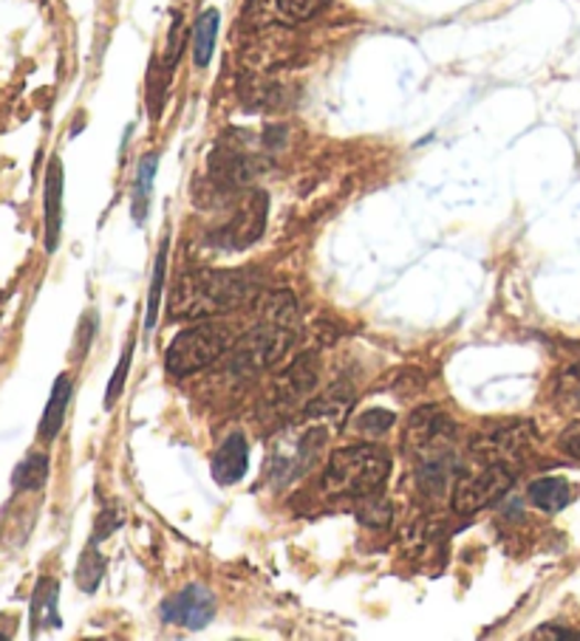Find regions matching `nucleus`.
<instances>
[{
    "mask_svg": "<svg viewBox=\"0 0 580 641\" xmlns=\"http://www.w3.org/2000/svg\"><path fill=\"white\" fill-rule=\"evenodd\" d=\"M253 294L255 283L249 274L202 269V272H190L179 280L173 300H170V312L182 319L216 317V314L233 312L238 305L249 303Z\"/></svg>",
    "mask_w": 580,
    "mask_h": 641,
    "instance_id": "1",
    "label": "nucleus"
},
{
    "mask_svg": "<svg viewBox=\"0 0 580 641\" xmlns=\"http://www.w3.org/2000/svg\"><path fill=\"white\" fill-rule=\"evenodd\" d=\"M391 472V455L377 444H352L329 458L323 489L337 498H368L383 489Z\"/></svg>",
    "mask_w": 580,
    "mask_h": 641,
    "instance_id": "2",
    "label": "nucleus"
},
{
    "mask_svg": "<svg viewBox=\"0 0 580 641\" xmlns=\"http://www.w3.org/2000/svg\"><path fill=\"white\" fill-rule=\"evenodd\" d=\"M227 348L229 330L224 328V325L216 323L193 325V328L182 330V334L168 345L164 365H168V373L190 376L216 362Z\"/></svg>",
    "mask_w": 580,
    "mask_h": 641,
    "instance_id": "3",
    "label": "nucleus"
},
{
    "mask_svg": "<svg viewBox=\"0 0 580 641\" xmlns=\"http://www.w3.org/2000/svg\"><path fill=\"white\" fill-rule=\"evenodd\" d=\"M513 486V472L502 460H487L484 469L479 472H468L459 478L457 489H453V509L459 514H473L493 500L502 498Z\"/></svg>",
    "mask_w": 580,
    "mask_h": 641,
    "instance_id": "4",
    "label": "nucleus"
},
{
    "mask_svg": "<svg viewBox=\"0 0 580 641\" xmlns=\"http://www.w3.org/2000/svg\"><path fill=\"white\" fill-rule=\"evenodd\" d=\"M292 345L294 330L287 328L283 323H278V319H272V323L255 328L253 334H247V337L241 339L235 359H238V365H244V368L249 370H264L281 362Z\"/></svg>",
    "mask_w": 580,
    "mask_h": 641,
    "instance_id": "5",
    "label": "nucleus"
},
{
    "mask_svg": "<svg viewBox=\"0 0 580 641\" xmlns=\"http://www.w3.org/2000/svg\"><path fill=\"white\" fill-rule=\"evenodd\" d=\"M162 616L164 622L179 624V628L202 630L216 616V599L204 585H190L162 605Z\"/></svg>",
    "mask_w": 580,
    "mask_h": 641,
    "instance_id": "6",
    "label": "nucleus"
},
{
    "mask_svg": "<svg viewBox=\"0 0 580 641\" xmlns=\"http://www.w3.org/2000/svg\"><path fill=\"white\" fill-rule=\"evenodd\" d=\"M267 209L269 198L264 193H249L241 202L238 213L233 215V220L224 229V240H227L233 249L249 247L253 240L261 238L264 224H267Z\"/></svg>",
    "mask_w": 580,
    "mask_h": 641,
    "instance_id": "7",
    "label": "nucleus"
},
{
    "mask_svg": "<svg viewBox=\"0 0 580 641\" xmlns=\"http://www.w3.org/2000/svg\"><path fill=\"white\" fill-rule=\"evenodd\" d=\"M249 467V444L241 433H233L224 441L218 453L213 455V478L216 484L229 486L235 480H241Z\"/></svg>",
    "mask_w": 580,
    "mask_h": 641,
    "instance_id": "8",
    "label": "nucleus"
},
{
    "mask_svg": "<svg viewBox=\"0 0 580 641\" xmlns=\"http://www.w3.org/2000/svg\"><path fill=\"white\" fill-rule=\"evenodd\" d=\"M60 224H63V164L52 159L46 175V249L54 252L60 240Z\"/></svg>",
    "mask_w": 580,
    "mask_h": 641,
    "instance_id": "9",
    "label": "nucleus"
},
{
    "mask_svg": "<svg viewBox=\"0 0 580 641\" xmlns=\"http://www.w3.org/2000/svg\"><path fill=\"white\" fill-rule=\"evenodd\" d=\"M326 3L329 0H255V7L264 9V14H269L278 23H287V26L314 18Z\"/></svg>",
    "mask_w": 580,
    "mask_h": 641,
    "instance_id": "10",
    "label": "nucleus"
},
{
    "mask_svg": "<svg viewBox=\"0 0 580 641\" xmlns=\"http://www.w3.org/2000/svg\"><path fill=\"white\" fill-rule=\"evenodd\" d=\"M72 402V379L66 373L60 376L52 388V399L46 404V413H43V422H40V438L52 441L60 433L63 422H66V410Z\"/></svg>",
    "mask_w": 580,
    "mask_h": 641,
    "instance_id": "11",
    "label": "nucleus"
},
{
    "mask_svg": "<svg viewBox=\"0 0 580 641\" xmlns=\"http://www.w3.org/2000/svg\"><path fill=\"white\" fill-rule=\"evenodd\" d=\"M569 498H572V489H569V484L563 478H541L529 486V500L541 512H561L563 506L569 503Z\"/></svg>",
    "mask_w": 580,
    "mask_h": 641,
    "instance_id": "12",
    "label": "nucleus"
},
{
    "mask_svg": "<svg viewBox=\"0 0 580 641\" xmlns=\"http://www.w3.org/2000/svg\"><path fill=\"white\" fill-rule=\"evenodd\" d=\"M57 583L54 579H40L37 588L32 594V624L34 630L40 628H60L57 616Z\"/></svg>",
    "mask_w": 580,
    "mask_h": 641,
    "instance_id": "13",
    "label": "nucleus"
},
{
    "mask_svg": "<svg viewBox=\"0 0 580 641\" xmlns=\"http://www.w3.org/2000/svg\"><path fill=\"white\" fill-rule=\"evenodd\" d=\"M216 34L218 12L216 9H207V12L198 14L196 29H193V63H196V68H207L210 65L213 48H216Z\"/></svg>",
    "mask_w": 580,
    "mask_h": 641,
    "instance_id": "14",
    "label": "nucleus"
},
{
    "mask_svg": "<svg viewBox=\"0 0 580 641\" xmlns=\"http://www.w3.org/2000/svg\"><path fill=\"white\" fill-rule=\"evenodd\" d=\"M157 167H159V156H144L142 164H139L137 173V184H133V198H131V209H133V220L142 224L144 215H148V204H150V189H153V178H157Z\"/></svg>",
    "mask_w": 580,
    "mask_h": 641,
    "instance_id": "15",
    "label": "nucleus"
},
{
    "mask_svg": "<svg viewBox=\"0 0 580 641\" xmlns=\"http://www.w3.org/2000/svg\"><path fill=\"white\" fill-rule=\"evenodd\" d=\"M49 478V455L43 453H32L12 475L14 489H26V492H34L40 486L46 484Z\"/></svg>",
    "mask_w": 580,
    "mask_h": 641,
    "instance_id": "16",
    "label": "nucleus"
},
{
    "mask_svg": "<svg viewBox=\"0 0 580 641\" xmlns=\"http://www.w3.org/2000/svg\"><path fill=\"white\" fill-rule=\"evenodd\" d=\"M103 574H105V559H103V554L97 551V540H94V543L85 548L83 559H79V565H77L79 588L88 590V594H94L99 585V579H103Z\"/></svg>",
    "mask_w": 580,
    "mask_h": 641,
    "instance_id": "17",
    "label": "nucleus"
},
{
    "mask_svg": "<svg viewBox=\"0 0 580 641\" xmlns=\"http://www.w3.org/2000/svg\"><path fill=\"white\" fill-rule=\"evenodd\" d=\"M164 272H168V240L159 249L157 258V269H153V280H150V297H148V317H144V325L153 328L159 317V300H162V285H164Z\"/></svg>",
    "mask_w": 580,
    "mask_h": 641,
    "instance_id": "18",
    "label": "nucleus"
},
{
    "mask_svg": "<svg viewBox=\"0 0 580 641\" xmlns=\"http://www.w3.org/2000/svg\"><path fill=\"white\" fill-rule=\"evenodd\" d=\"M131 354H133V343L128 345V348H125L122 359H119L117 370H114V376H111V384H108V390H105V408H108V410H111L114 404H117L119 393L125 390V379H128V368H131Z\"/></svg>",
    "mask_w": 580,
    "mask_h": 641,
    "instance_id": "19",
    "label": "nucleus"
},
{
    "mask_svg": "<svg viewBox=\"0 0 580 641\" xmlns=\"http://www.w3.org/2000/svg\"><path fill=\"white\" fill-rule=\"evenodd\" d=\"M394 424V413L388 410H368L357 419V430L365 435H383Z\"/></svg>",
    "mask_w": 580,
    "mask_h": 641,
    "instance_id": "20",
    "label": "nucleus"
},
{
    "mask_svg": "<svg viewBox=\"0 0 580 641\" xmlns=\"http://www.w3.org/2000/svg\"><path fill=\"white\" fill-rule=\"evenodd\" d=\"M558 390H561L563 399H569L572 404H580V362L572 365V368L561 376Z\"/></svg>",
    "mask_w": 580,
    "mask_h": 641,
    "instance_id": "21",
    "label": "nucleus"
},
{
    "mask_svg": "<svg viewBox=\"0 0 580 641\" xmlns=\"http://www.w3.org/2000/svg\"><path fill=\"white\" fill-rule=\"evenodd\" d=\"M179 54H182V14H176L173 26H170V37H168V72L176 65Z\"/></svg>",
    "mask_w": 580,
    "mask_h": 641,
    "instance_id": "22",
    "label": "nucleus"
},
{
    "mask_svg": "<svg viewBox=\"0 0 580 641\" xmlns=\"http://www.w3.org/2000/svg\"><path fill=\"white\" fill-rule=\"evenodd\" d=\"M561 449L567 455H572V458L580 460V422L572 424L569 430H563L561 435Z\"/></svg>",
    "mask_w": 580,
    "mask_h": 641,
    "instance_id": "23",
    "label": "nucleus"
},
{
    "mask_svg": "<svg viewBox=\"0 0 580 641\" xmlns=\"http://www.w3.org/2000/svg\"><path fill=\"white\" fill-rule=\"evenodd\" d=\"M535 639H580V633H574V630H561V628H552V624H547V628L535 633Z\"/></svg>",
    "mask_w": 580,
    "mask_h": 641,
    "instance_id": "24",
    "label": "nucleus"
}]
</instances>
